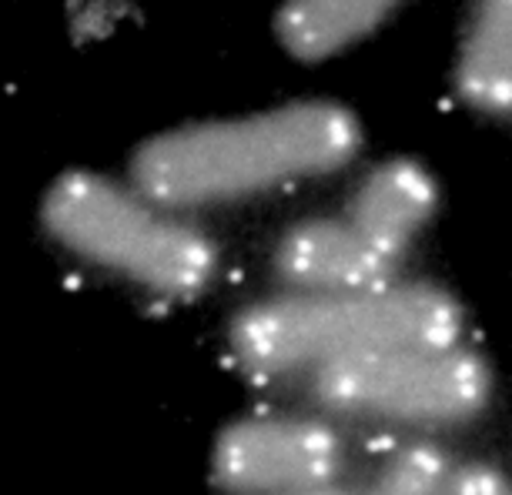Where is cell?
Wrapping results in <instances>:
<instances>
[{
  "label": "cell",
  "mask_w": 512,
  "mask_h": 495,
  "mask_svg": "<svg viewBox=\"0 0 512 495\" xmlns=\"http://www.w3.org/2000/svg\"><path fill=\"white\" fill-rule=\"evenodd\" d=\"M318 402L395 422H462L489 399V368L459 345L392 348L312 372Z\"/></svg>",
  "instance_id": "277c9868"
},
{
  "label": "cell",
  "mask_w": 512,
  "mask_h": 495,
  "mask_svg": "<svg viewBox=\"0 0 512 495\" xmlns=\"http://www.w3.org/2000/svg\"><path fill=\"white\" fill-rule=\"evenodd\" d=\"M462 308L432 285H385L345 295H292L245 308L231 348L251 372L282 375L392 348H449Z\"/></svg>",
  "instance_id": "7a4b0ae2"
},
{
  "label": "cell",
  "mask_w": 512,
  "mask_h": 495,
  "mask_svg": "<svg viewBox=\"0 0 512 495\" xmlns=\"http://www.w3.org/2000/svg\"><path fill=\"white\" fill-rule=\"evenodd\" d=\"M342 439L312 419H241L215 445V479L238 495L325 489L342 472Z\"/></svg>",
  "instance_id": "5b68a950"
},
{
  "label": "cell",
  "mask_w": 512,
  "mask_h": 495,
  "mask_svg": "<svg viewBox=\"0 0 512 495\" xmlns=\"http://www.w3.org/2000/svg\"><path fill=\"white\" fill-rule=\"evenodd\" d=\"M449 462L432 445H412L385 465L372 495H449Z\"/></svg>",
  "instance_id": "30bf717a"
},
{
  "label": "cell",
  "mask_w": 512,
  "mask_h": 495,
  "mask_svg": "<svg viewBox=\"0 0 512 495\" xmlns=\"http://www.w3.org/2000/svg\"><path fill=\"white\" fill-rule=\"evenodd\" d=\"M295 495H352L345 489H335V485H325V489H312V492H295Z\"/></svg>",
  "instance_id": "7c38bea8"
},
{
  "label": "cell",
  "mask_w": 512,
  "mask_h": 495,
  "mask_svg": "<svg viewBox=\"0 0 512 495\" xmlns=\"http://www.w3.org/2000/svg\"><path fill=\"white\" fill-rule=\"evenodd\" d=\"M44 225L74 255L168 298L198 295L218 271V251L201 231L91 171H67L47 188Z\"/></svg>",
  "instance_id": "3957f363"
},
{
  "label": "cell",
  "mask_w": 512,
  "mask_h": 495,
  "mask_svg": "<svg viewBox=\"0 0 512 495\" xmlns=\"http://www.w3.org/2000/svg\"><path fill=\"white\" fill-rule=\"evenodd\" d=\"M436 208V181L415 161L379 164L355 191L349 225L389 261L399 265L405 248L419 235Z\"/></svg>",
  "instance_id": "52a82bcc"
},
{
  "label": "cell",
  "mask_w": 512,
  "mask_h": 495,
  "mask_svg": "<svg viewBox=\"0 0 512 495\" xmlns=\"http://www.w3.org/2000/svg\"><path fill=\"white\" fill-rule=\"evenodd\" d=\"M278 275L305 295H345L392 285V271L379 251L342 218H315L295 225L278 245Z\"/></svg>",
  "instance_id": "8992f818"
},
{
  "label": "cell",
  "mask_w": 512,
  "mask_h": 495,
  "mask_svg": "<svg viewBox=\"0 0 512 495\" xmlns=\"http://www.w3.org/2000/svg\"><path fill=\"white\" fill-rule=\"evenodd\" d=\"M459 94L482 114H512V0L479 7L459 57Z\"/></svg>",
  "instance_id": "9c48e42d"
},
{
  "label": "cell",
  "mask_w": 512,
  "mask_h": 495,
  "mask_svg": "<svg viewBox=\"0 0 512 495\" xmlns=\"http://www.w3.org/2000/svg\"><path fill=\"white\" fill-rule=\"evenodd\" d=\"M359 118L335 101H295L251 118L188 124L134 154V188L164 208L238 201L318 178L355 158Z\"/></svg>",
  "instance_id": "6da1fadb"
},
{
  "label": "cell",
  "mask_w": 512,
  "mask_h": 495,
  "mask_svg": "<svg viewBox=\"0 0 512 495\" xmlns=\"http://www.w3.org/2000/svg\"><path fill=\"white\" fill-rule=\"evenodd\" d=\"M389 11L369 0H298L278 14V41L298 61H325L372 34Z\"/></svg>",
  "instance_id": "ba28073f"
},
{
  "label": "cell",
  "mask_w": 512,
  "mask_h": 495,
  "mask_svg": "<svg viewBox=\"0 0 512 495\" xmlns=\"http://www.w3.org/2000/svg\"><path fill=\"white\" fill-rule=\"evenodd\" d=\"M449 495H512V482L489 465H466L452 472Z\"/></svg>",
  "instance_id": "8fae6325"
}]
</instances>
